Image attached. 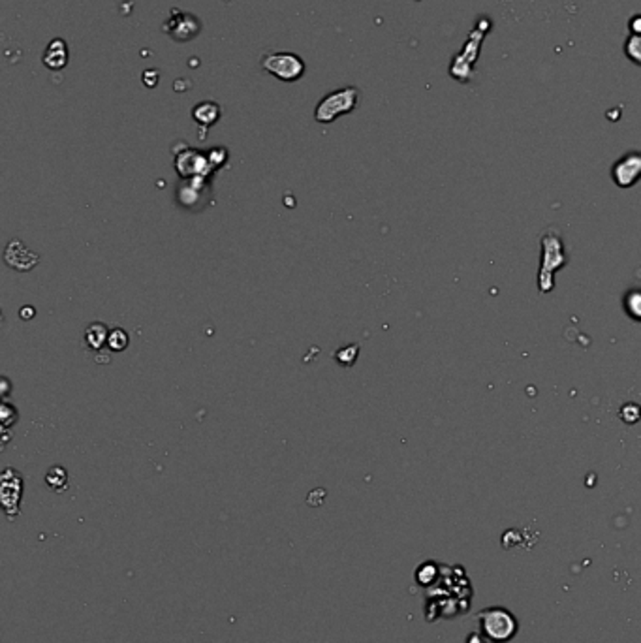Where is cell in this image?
Returning a JSON list of instances; mask_svg holds the SVG:
<instances>
[{
    "label": "cell",
    "mask_w": 641,
    "mask_h": 643,
    "mask_svg": "<svg viewBox=\"0 0 641 643\" xmlns=\"http://www.w3.org/2000/svg\"><path fill=\"white\" fill-rule=\"evenodd\" d=\"M540 243H542V260H540L538 290L540 293H550L555 288V271L562 269L568 264L566 250L561 231H557L555 228L545 230L540 237Z\"/></svg>",
    "instance_id": "1"
},
{
    "label": "cell",
    "mask_w": 641,
    "mask_h": 643,
    "mask_svg": "<svg viewBox=\"0 0 641 643\" xmlns=\"http://www.w3.org/2000/svg\"><path fill=\"white\" fill-rule=\"evenodd\" d=\"M360 89L357 87H341L322 98L315 110V119L320 125H331L338 117L348 115L357 108Z\"/></svg>",
    "instance_id": "2"
},
{
    "label": "cell",
    "mask_w": 641,
    "mask_h": 643,
    "mask_svg": "<svg viewBox=\"0 0 641 643\" xmlns=\"http://www.w3.org/2000/svg\"><path fill=\"white\" fill-rule=\"evenodd\" d=\"M262 70L284 83H293L305 75V61L290 51L267 53L262 58Z\"/></svg>",
    "instance_id": "3"
},
{
    "label": "cell",
    "mask_w": 641,
    "mask_h": 643,
    "mask_svg": "<svg viewBox=\"0 0 641 643\" xmlns=\"http://www.w3.org/2000/svg\"><path fill=\"white\" fill-rule=\"evenodd\" d=\"M164 32L173 42L186 44V42L194 40L196 36L201 32V21L196 18L194 13L183 12V10H172L170 18L164 23Z\"/></svg>",
    "instance_id": "4"
},
{
    "label": "cell",
    "mask_w": 641,
    "mask_h": 643,
    "mask_svg": "<svg viewBox=\"0 0 641 643\" xmlns=\"http://www.w3.org/2000/svg\"><path fill=\"white\" fill-rule=\"evenodd\" d=\"M0 497H2V506L10 519L19 514V500L23 493V480L19 476L18 471L6 469L2 472V480H0Z\"/></svg>",
    "instance_id": "5"
},
{
    "label": "cell",
    "mask_w": 641,
    "mask_h": 643,
    "mask_svg": "<svg viewBox=\"0 0 641 643\" xmlns=\"http://www.w3.org/2000/svg\"><path fill=\"white\" fill-rule=\"evenodd\" d=\"M481 620H483L487 636H491L497 642H506L516 632V620L504 609H491L481 615Z\"/></svg>",
    "instance_id": "6"
},
{
    "label": "cell",
    "mask_w": 641,
    "mask_h": 643,
    "mask_svg": "<svg viewBox=\"0 0 641 643\" xmlns=\"http://www.w3.org/2000/svg\"><path fill=\"white\" fill-rule=\"evenodd\" d=\"M641 179V153H628L613 166V181L621 189H630Z\"/></svg>",
    "instance_id": "7"
},
{
    "label": "cell",
    "mask_w": 641,
    "mask_h": 643,
    "mask_svg": "<svg viewBox=\"0 0 641 643\" xmlns=\"http://www.w3.org/2000/svg\"><path fill=\"white\" fill-rule=\"evenodd\" d=\"M4 260H6V264L10 267L18 271H29L32 269L36 264H38V254H34L32 250L25 247L23 243L19 241V239H13L8 245L6 253H4Z\"/></svg>",
    "instance_id": "8"
},
{
    "label": "cell",
    "mask_w": 641,
    "mask_h": 643,
    "mask_svg": "<svg viewBox=\"0 0 641 643\" xmlns=\"http://www.w3.org/2000/svg\"><path fill=\"white\" fill-rule=\"evenodd\" d=\"M68 58L70 51L68 46H66V42H64L63 38H55V40L49 42V46L46 47L44 57H42V63L46 64V68L53 70V72H58V70L66 68Z\"/></svg>",
    "instance_id": "9"
},
{
    "label": "cell",
    "mask_w": 641,
    "mask_h": 643,
    "mask_svg": "<svg viewBox=\"0 0 641 643\" xmlns=\"http://www.w3.org/2000/svg\"><path fill=\"white\" fill-rule=\"evenodd\" d=\"M194 121L203 128H211L220 119V106L217 102H200L192 110Z\"/></svg>",
    "instance_id": "10"
},
{
    "label": "cell",
    "mask_w": 641,
    "mask_h": 643,
    "mask_svg": "<svg viewBox=\"0 0 641 643\" xmlns=\"http://www.w3.org/2000/svg\"><path fill=\"white\" fill-rule=\"evenodd\" d=\"M109 329L103 326L102 322H92L91 326L85 329V343L87 346L94 352H100L103 346L108 345Z\"/></svg>",
    "instance_id": "11"
},
{
    "label": "cell",
    "mask_w": 641,
    "mask_h": 643,
    "mask_svg": "<svg viewBox=\"0 0 641 643\" xmlns=\"http://www.w3.org/2000/svg\"><path fill=\"white\" fill-rule=\"evenodd\" d=\"M46 483L55 493H63L68 488V472L63 466H51L46 474Z\"/></svg>",
    "instance_id": "12"
},
{
    "label": "cell",
    "mask_w": 641,
    "mask_h": 643,
    "mask_svg": "<svg viewBox=\"0 0 641 643\" xmlns=\"http://www.w3.org/2000/svg\"><path fill=\"white\" fill-rule=\"evenodd\" d=\"M624 310L628 312L630 318L641 322V290H630L624 295Z\"/></svg>",
    "instance_id": "13"
},
{
    "label": "cell",
    "mask_w": 641,
    "mask_h": 643,
    "mask_svg": "<svg viewBox=\"0 0 641 643\" xmlns=\"http://www.w3.org/2000/svg\"><path fill=\"white\" fill-rule=\"evenodd\" d=\"M128 345H130V337H128V333H126L125 329H122V328H113L111 331H109L108 348L111 352H113V354L126 350V346H128Z\"/></svg>",
    "instance_id": "14"
},
{
    "label": "cell",
    "mask_w": 641,
    "mask_h": 643,
    "mask_svg": "<svg viewBox=\"0 0 641 643\" xmlns=\"http://www.w3.org/2000/svg\"><path fill=\"white\" fill-rule=\"evenodd\" d=\"M360 356V345H348L343 346V348H338L335 352V359H337L338 365H343V367H352Z\"/></svg>",
    "instance_id": "15"
},
{
    "label": "cell",
    "mask_w": 641,
    "mask_h": 643,
    "mask_svg": "<svg viewBox=\"0 0 641 643\" xmlns=\"http://www.w3.org/2000/svg\"><path fill=\"white\" fill-rule=\"evenodd\" d=\"M626 53L634 63L641 64V34H632L626 42Z\"/></svg>",
    "instance_id": "16"
},
{
    "label": "cell",
    "mask_w": 641,
    "mask_h": 643,
    "mask_svg": "<svg viewBox=\"0 0 641 643\" xmlns=\"http://www.w3.org/2000/svg\"><path fill=\"white\" fill-rule=\"evenodd\" d=\"M0 416H2V425H4V429H10V425L15 424V419H18V408L12 407L10 402H2Z\"/></svg>",
    "instance_id": "17"
}]
</instances>
